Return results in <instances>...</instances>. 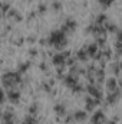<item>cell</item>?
Masks as SVG:
<instances>
[{
	"label": "cell",
	"mask_w": 122,
	"mask_h": 124,
	"mask_svg": "<svg viewBox=\"0 0 122 124\" xmlns=\"http://www.w3.org/2000/svg\"><path fill=\"white\" fill-rule=\"evenodd\" d=\"M27 40H29L30 43H33V42L36 40V38H34V36H29V38H27Z\"/></svg>",
	"instance_id": "obj_24"
},
{
	"label": "cell",
	"mask_w": 122,
	"mask_h": 124,
	"mask_svg": "<svg viewBox=\"0 0 122 124\" xmlns=\"http://www.w3.org/2000/svg\"><path fill=\"white\" fill-rule=\"evenodd\" d=\"M36 110H37V108H36V104H33L32 107H29V113H30L32 116H33V114H36Z\"/></svg>",
	"instance_id": "obj_19"
},
{
	"label": "cell",
	"mask_w": 122,
	"mask_h": 124,
	"mask_svg": "<svg viewBox=\"0 0 122 124\" xmlns=\"http://www.w3.org/2000/svg\"><path fill=\"white\" fill-rule=\"evenodd\" d=\"M76 58H78V59H81V61H86V59H88V54L85 52V49H81V51H78Z\"/></svg>",
	"instance_id": "obj_10"
},
{
	"label": "cell",
	"mask_w": 122,
	"mask_h": 124,
	"mask_svg": "<svg viewBox=\"0 0 122 124\" xmlns=\"http://www.w3.org/2000/svg\"><path fill=\"white\" fill-rule=\"evenodd\" d=\"M105 31H108V32H115V31H118V29H116V26H115L114 23H106V25H105Z\"/></svg>",
	"instance_id": "obj_13"
},
{
	"label": "cell",
	"mask_w": 122,
	"mask_h": 124,
	"mask_svg": "<svg viewBox=\"0 0 122 124\" xmlns=\"http://www.w3.org/2000/svg\"><path fill=\"white\" fill-rule=\"evenodd\" d=\"M105 20H106V16H105V15H99V16L96 17V25H102Z\"/></svg>",
	"instance_id": "obj_14"
},
{
	"label": "cell",
	"mask_w": 122,
	"mask_h": 124,
	"mask_svg": "<svg viewBox=\"0 0 122 124\" xmlns=\"http://www.w3.org/2000/svg\"><path fill=\"white\" fill-rule=\"evenodd\" d=\"M53 110H55V113H56V114H59V116H62V114H65V113H66V108H65L62 104L55 105V108H53Z\"/></svg>",
	"instance_id": "obj_11"
},
{
	"label": "cell",
	"mask_w": 122,
	"mask_h": 124,
	"mask_svg": "<svg viewBox=\"0 0 122 124\" xmlns=\"http://www.w3.org/2000/svg\"><path fill=\"white\" fill-rule=\"evenodd\" d=\"M36 54H37V52H36V49H32V51H30V55H32V56H34Z\"/></svg>",
	"instance_id": "obj_29"
},
{
	"label": "cell",
	"mask_w": 122,
	"mask_h": 124,
	"mask_svg": "<svg viewBox=\"0 0 122 124\" xmlns=\"http://www.w3.org/2000/svg\"><path fill=\"white\" fill-rule=\"evenodd\" d=\"M88 93L92 94V95H93V97H96V98H101V97H102L101 91H99L98 88H95L93 85H88Z\"/></svg>",
	"instance_id": "obj_5"
},
{
	"label": "cell",
	"mask_w": 122,
	"mask_h": 124,
	"mask_svg": "<svg viewBox=\"0 0 122 124\" xmlns=\"http://www.w3.org/2000/svg\"><path fill=\"white\" fill-rule=\"evenodd\" d=\"M65 82H66V84H68V85H69V87L72 88V87H73V85L76 84V79H75V78H73L72 75H69V77H66V78H65Z\"/></svg>",
	"instance_id": "obj_12"
},
{
	"label": "cell",
	"mask_w": 122,
	"mask_h": 124,
	"mask_svg": "<svg viewBox=\"0 0 122 124\" xmlns=\"http://www.w3.org/2000/svg\"><path fill=\"white\" fill-rule=\"evenodd\" d=\"M119 98V90H115V91H112V94H109L108 95V102H115L116 100Z\"/></svg>",
	"instance_id": "obj_7"
},
{
	"label": "cell",
	"mask_w": 122,
	"mask_h": 124,
	"mask_svg": "<svg viewBox=\"0 0 122 124\" xmlns=\"http://www.w3.org/2000/svg\"><path fill=\"white\" fill-rule=\"evenodd\" d=\"M65 62H66L68 65H73V62L75 61H73V59H68V61H65Z\"/></svg>",
	"instance_id": "obj_28"
},
{
	"label": "cell",
	"mask_w": 122,
	"mask_h": 124,
	"mask_svg": "<svg viewBox=\"0 0 122 124\" xmlns=\"http://www.w3.org/2000/svg\"><path fill=\"white\" fill-rule=\"evenodd\" d=\"M29 65H30V62H26V63H22V65H19V72L22 74V72H25L27 68H29Z\"/></svg>",
	"instance_id": "obj_15"
},
{
	"label": "cell",
	"mask_w": 122,
	"mask_h": 124,
	"mask_svg": "<svg viewBox=\"0 0 122 124\" xmlns=\"http://www.w3.org/2000/svg\"><path fill=\"white\" fill-rule=\"evenodd\" d=\"M3 101H4V94H3L1 91H0V104H1Z\"/></svg>",
	"instance_id": "obj_25"
},
{
	"label": "cell",
	"mask_w": 122,
	"mask_h": 124,
	"mask_svg": "<svg viewBox=\"0 0 122 124\" xmlns=\"http://www.w3.org/2000/svg\"><path fill=\"white\" fill-rule=\"evenodd\" d=\"M16 13H17V12H16V10H13V9H10V10L7 12V15H9L10 17H14V16H16Z\"/></svg>",
	"instance_id": "obj_21"
},
{
	"label": "cell",
	"mask_w": 122,
	"mask_h": 124,
	"mask_svg": "<svg viewBox=\"0 0 122 124\" xmlns=\"http://www.w3.org/2000/svg\"><path fill=\"white\" fill-rule=\"evenodd\" d=\"M22 43H23V39H22V38H20V39H19V40H16V45H19V46H20V45H22Z\"/></svg>",
	"instance_id": "obj_27"
},
{
	"label": "cell",
	"mask_w": 122,
	"mask_h": 124,
	"mask_svg": "<svg viewBox=\"0 0 122 124\" xmlns=\"http://www.w3.org/2000/svg\"><path fill=\"white\" fill-rule=\"evenodd\" d=\"M106 87H108V90L112 93V91H115L116 90V81H115V78H109L108 81H106Z\"/></svg>",
	"instance_id": "obj_8"
},
{
	"label": "cell",
	"mask_w": 122,
	"mask_h": 124,
	"mask_svg": "<svg viewBox=\"0 0 122 124\" xmlns=\"http://www.w3.org/2000/svg\"><path fill=\"white\" fill-rule=\"evenodd\" d=\"M42 85H43V90H45L46 93H52V88H50V84H46V82H45V84H42Z\"/></svg>",
	"instance_id": "obj_18"
},
{
	"label": "cell",
	"mask_w": 122,
	"mask_h": 124,
	"mask_svg": "<svg viewBox=\"0 0 122 124\" xmlns=\"http://www.w3.org/2000/svg\"><path fill=\"white\" fill-rule=\"evenodd\" d=\"M69 56V52H62V54H58L53 56V65H65V61L66 58Z\"/></svg>",
	"instance_id": "obj_2"
},
{
	"label": "cell",
	"mask_w": 122,
	"mask_h": 124,
	"mask_svg": "<svg viewBox=\"0 0 122 124\" xmlns=\"http://www.w3.org/2000/svg\"><path fill=\"white\" fill-rule=\"evenodd\" d=\"M1 4H3V3H0V9H1Z\"/></svg>",
	"instance_id": "obj_32"
},
{
	"label": "cell",
	"mask_w": 122,
	"mask_h": 124,
	"mask_svg": "<svg viewBox=\"0 0 122 124\" xmlns=\"http://www.w3.org/2000/svg\"><path fill=\"white\" fill-rule=\"evenodd\" d=\"M53 9H55V10H61L62 4L59 3V1H55V3H53Z\"/></svg>",
	"instance_id": "obj_20"
},
{
	"label": "cell",
	"mask_w": 122,
	"mask_h": 124,
	"mask_svg": "<svg viewBox=\"0 0 122 124\" xmlns=\"http://www.w3.org/2000/svg\"><path fill=\"white\" fill-rule=\"evenodd\" d=\"M39 42H40V45H45V43H47V40H45V39H40Z\"/></svg>",
	"instance_id": "obj_30"
},
{
	"label": "cell",
	"mask_w": 122,
	"mask_h": 124,
	"mask_svg": "<svg viewBox=\"0 0 122 124\" xmlns=\"http://www.w3.org/2000/svg\"><path fill=\"white\" fill-rule=\"evenodd\" d=\"M4 124H13V123H12V121H6Z\"/></svg>",
	"instance_id": "obj_31"
},
{
	"label": "cell",
	"mask_w": 122,
	"mask_h": 124,
	"mask_svg": "<svg viewBox=\"0 0 122 124\" xmlns=\"http://www.w3.org/2000/svg\"><path fill=\"white\" fill-rule=\"evenodd\" d=\"M9 10H10V4H7V3H6V4H1V9H0L1 13H6V12H9Z\"/></svg>",
	"instance_id": "obj_16"
},
{
	"label": "cell",
	"mask_w": 122,
	"mask_h": 124,
	"mask_svg": "<svg viewBox=\"0 0 122 124\" xmlns=\"http://www.w3.org/2000/svg\"><path fill=\"white\" fill-rule=\"evenodd\" d=\"M73 117H75L76 121H83V120L86 118V113H85V111H76V113L73 114Z\"/></svg>",
	"instance_id": "obj_9"
},
{
	"label": "cell",
	"mask_w": 122,
	"mask_h": 124,
	"mask_svg": "<svg viewBox=\"0 0 122 124\" xmlns=\"http://www.w3.org/2000/svg\"><path fill=\"white\" fill-rule=\"evenodd\" d=\"M39 12H42V13L46 12V6L45 4H39Z\"/></svg>",
	"instance_id": "obj_22"
},
{
	"label": "cell",
	"mask_w": 122,
	"mask_h": 124,
	"mask_svg": "<svg viewBox=\"0 0 122 124\" xmlns=\"http://www.w3.org/2000/svg\"><path fill=\"white\" fill-rule=\"evenodd\" d=\"M72 90H73L75 93H81V91H83V87H81V85H78V84H75V85L72 87Z\"/></svg>",
	"instance_id": "obj_17"
},
{
	"label": "cell",
	"mask_w": 122,
	"mask_h": 124,
	"mask_svg": "<svg viewBox=\"0 0 122 124\" xmlns=\"http://www.w3.org/2000/svg\"><path fill=\"white\" fill-rule=\"evenodd\" d=\"M85 52L88 54V56H95V55H96V52H98V46H96L95 43H92V45L88 46V49H86Z\"/></svg>",
	"instance_id": "obj_6"
},
{
	"label": "cell",
	"mask_w": 122,
	"mask_h": 124,
	"mask_svg": "<svg viewBox=\"0 0 122 124\" xmlns=\"http://www.w3.org/2000/svg\"><path fill=\"white\" fill-rule=\"evenodd\" d=\"M7 97H9V100H10L12 102H17L19 98H20V93H19V91H9Z\"/></svg>",
	"instance_id": "obj_4"
},
{
	"label": "cell",
	"mask_w": 122,
	"mask_h": 124,
	"mask_svg": "<svg viewBox=\"0 0 122 124\" xmlns=\"http://www.w3.org/2000/svg\"><path fill=\"white\" fill-rule=\"evenodd\" d=\"M14 19H16L17 22H20V20H23V17H22V16L19 15V13H16V16H14Z\"/></svg>",
	"instance_id": "obj_23"
},
{
	"label": "cell",
	"mask_w": 122,
	"mask_h": 124,
	"mask_svg": "<svg viewBox=\"0 0 122 124\" xmlns=\"http://www.w3.org/2000/svg\"><path fill=\"white\" fill-rule=\"evenodd\" d=\"M102 121H103V113H102V111L95 113V116L92 117V123L93 124H101Z\"/></svg>",
	"instance_id": "obj_3"
},
{
	"label": "cell",
	"mask_w": 122,
	"mask_h": 124,
	"mask_svg": "<svg viewBox=\"0 0 122 124\" xmlns=\"http://www.w3.org/2000/svg\"><path fill=\"white\" fill-rule=\"evenodd\" d=\"M47 43L50 45H55L56 48H62L66 45V38H65V33L62 31H55L50 33L49 39H47Z\"/></svg>",
	"instance_id": "obj_1"
},
{
	"label": "cell",
	"mask_w": 122,
	"mask_h": 124,
	"mask_svg": "<svg viewBox=\"0 0 122 124\" xmlns=\"http://www.w3.org/2000/svg\"><path fill=\"white\" fill-rule=\"evenodd\" d=\"M39 68H40V69H43V71H46V63H40V65H39Z\"/></svg>",
	"instance_id": "obj_26"
}]
</instances>
